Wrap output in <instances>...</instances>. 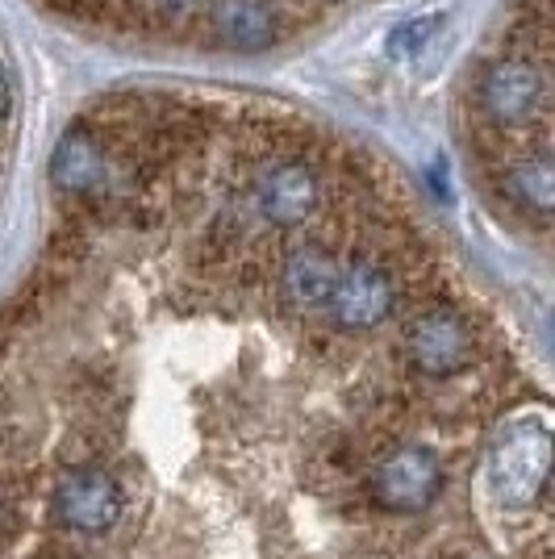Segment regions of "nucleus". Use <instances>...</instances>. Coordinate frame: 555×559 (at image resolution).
I'll return each mask as SVG.
<instances>
[{"instance_id":"nucleus-1","label":"nucleus","mask_w":555,"mask_h":559,"mask_svg":"<svg viewBox=\"0 0 555 559\" xmlns=\"http://www.w3.org/2000/svg\"><path fill=\"white\" fill-rule=\"evenodd\" d=\"M472 134L493 139L506 151L522 139L547 151V114H552V4L518 0L501 34L485 47L468 84Z\"/></svg>"},{"instance_id":"nucleus-2","label":"nucleus","mask_w":555,"mask_h":559,"mask_svg":"<svg viewBox=\"0 0 555 559\" xmlns=\"http://www.w3.org/2000/svg\"><path fill=\"white\" fill-rule=\"evenodd\" d=\"M397 309V276L385 259L368 255V251H351L339 267V280L330 288L326 301V318L339 330L364 334L376 330L380 322H389V313Z\"/></svg>"},{"instance_id":"nucleus-3","label":"nucleus","mask_w":555,"mask_h":559,"mask_svg":"<svg viewBox=\"0 0 555 559\" xmlns=\"http://www.w3.org/2000/svg\"><path fill=\"white\" fill-rule=\"evenodd\" d=\"M547 467H552V435L539 421H531V426L509 430L506 439L493 447L488 480L506 506H531L547 485Z\"/></svg>"},{"instance_id":"nucleus-4","label":"nucleus","mask_w":555,"mask_h":559,"mask_svg":"<svg viewBox=\"0 0 555 559\" xmlns=\"http://www.w3.org/2000/svg\"><path fill=\"white\" fill-rule=\"evenodd\" d=\"M405 355L414 364V372L422 376H456L468 368L472 359V334H468V322L451 305H426L417 309L405 326Z\"/></svg>"},{"instance_id":"nucleus-5","label":"nucleus","mask_w":555,"mask_h":559,"mask_svg":"<svg viewBox=\"0 0 555 559\" xmlns=\"http://www.w3.org/2000/svg\"><path fill=\"white\" fill-rule=\"evenodd\" d=\"M442 489V464L430 447L410 443L397 447L389 460L371 472V497L380 510L422 513Z\"/></svg>"},{"instance_id":"nucleus-6","label":"nucleus","mask_w":555,"mask_h":559,"mask_svg":"<svg viewBox=\"0 0 555 559\" xmlns=\"http://www.w3.org/2000/svg\"><path fill=\"white\" fill-rule=\"evenodd\" d=\"M55 518L75 531V535H105L121 518L126 497L117 480L101 467H71L68 476L55 485Z\"/></svg>"}]
</instances>
